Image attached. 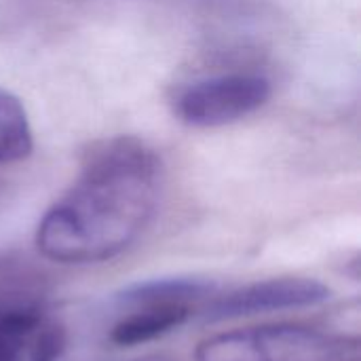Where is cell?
Listing matches in <instances>:
<instances>
[{"instance_id": "1", "label": "cell", "mask_w": 361, "mask_h": 361, "mask_svg": "<svg viewBox=\"0 0 361 361\" xmlns=\"http://www.w3.org/2000/svg\"><path fill=\"white\" fill-rule=\"evenodd\" d=\"M161 161L137 137L99 142L70 190L42 216L38 252L59 264H93L125 252L150 224Z\"/></svg>"}, {"instance_id": "2", "label": "cell", "mask_w": 361, "mask_h": 361, "mask_svg": "<svg viewBox=\"0 0 361 361\" xmlns=\"http://www.w3.org/2000/svg\"><path fill=\"white\" fill-rule=\"evenodd\" d=\"M355 351V338L305 326H262L203 341L195 361H341Z\"/></svg>"}, {"instance_id": "3", "label": "cell", "mask_w": 361, "mask_h": 361, "mask_svg": "<svg viewBox=\"0 0 361 361\" xmlns=\"http://www.w3.org/2000/svg\"><path fill=\"white\" fill-rule=\"evenodd\" d=\"M271 80L258 72L199 78L176 97V114L192 127H220L245 118L271 97Z\"/></svg>"}, {"instance_id": "4", "label": "cell", "mask_w": 361, "mask_h": 361, "mask_svg": "<svg viewBox=\"0 0 361 361\" xmlns=\"http://www.w3.org/2000/svg\"><path fill=\"white\" fill-rule=\"evenodd\" d=\"M332 290L307 277H279L258 283H250L226 296L212 298L203 309L205 322H224L235 317H247L258 313H275L290 309H307L326 302Z\"/></svg>"}, {"instance_id": "5", "label": "cell", "mask_w": 361, "mask_h": 361, "mask_svg": "<svg viewBox=\"0 0 361 361\" xmlns=\"http://www.w3.org/2000/svg\"><path fill=\"white\" fill-rule=\"evenodd\" d=\"M66 330L34 302H0V361H57Z\"/></svg>"}, {"instance_id": "6", "label": "cell", "mask_w": 361, "mask_h": 361, "mask_svg": "<svg viewBox=\"0 0 361 361\" xmlns=\"http://www.w3.org/2000/svg\"><path fill=\"white\" fill-rule=\"evenodd\" d=\"M218 283L203 277H163L140 281L116 294V305L123 309L148 307V305H188L199 307L212 298Z\"/></svg>"}, {"instance_id": "7", "label": "cell", "mask_w": 361, "mask_h": 361, "mask_svg": "<svg viewBox=\"0 0 361 361\" xmlns=\"http://www.w3.org/2000/svg\"><path fill=\"white\" fill-rule=\"evenodd\" d=\"M127 311L129 313L110 330V343L118 347L150 343L184 326L195 315V307L188 305H148Z\"/></svg>"}, {"instance_id": "8", "label": "cell", "mask_w": 361, "mask_h": 361, "mask_svg": "<svg viewBox=\"0 0 361 361\" xmlns=\"http://www.w3.org/2000/svg\"><path fill=\"white\" fill-rule=\"evenodd\" d=\"M32 152V127L23 104L0 89V165L17 163Z\"/></svg>"}, {"instance_id": "9", "label": "cell", "mask_w": 361, "mask_h": 361, "mask_svg": "<svg viewBox=\"0 0 361 361\" xmlns=\"http://www.w3.org/2000/svg\"><path fill=\"white\" fill-rule=\"evenodd\" d=\"M341 361H357V360H355V357H353V360H349V357H347V360H341Z\"/></svg>"}]
</instances>
